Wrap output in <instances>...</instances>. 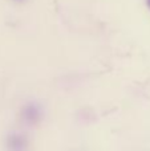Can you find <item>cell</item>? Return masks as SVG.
<instances>
[{
    "mask_svg": "<svg viewBox=\"0 0 150 151\" xmlns=\"http://www.w3.org/2000/svg\"><path fill=\"white\" fill-rule=\"evenodd\" d=\"M148 5H149V7H150V0H148Z\"/></svg>",
    "mask_w": 150,
    "mask_h": 151,
    "instance_id": "cell-1",
    "label": "cell"
}]
</instances>
